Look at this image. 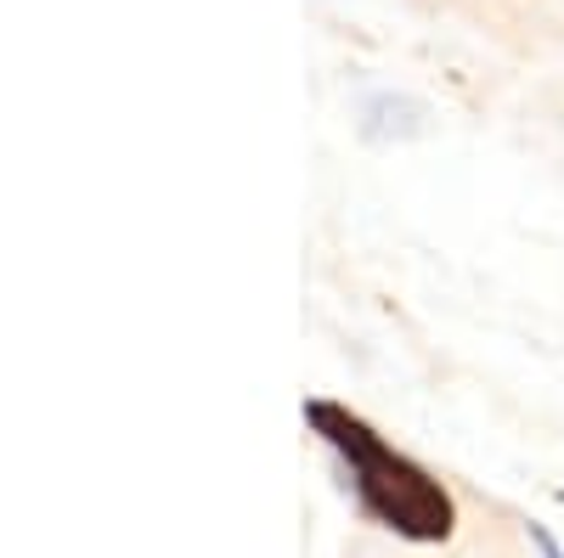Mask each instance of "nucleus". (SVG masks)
I'll list each match as a JSON object with an SVG mask.
<instances>
[{
	"label": "nucleus",
	"instance_id": "1",
	"mask_svg": "<svg viewBox=\"0 0 564 558\" xmlns=\"http://www.w3.org/2000/svg\"><path fill=\"white\" fill-rule=\"evenodd\" d=\"M305 424L345 457L356 496L379 525H390L406 541H446L457 530V502L446 496V485L430 469H417L412 457H401L384 435H372L356 412L334 401H305Z\"/></svg>",
	"mask_w": 564,
	"mask_h": 558
}]
</instances>
